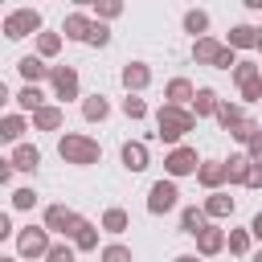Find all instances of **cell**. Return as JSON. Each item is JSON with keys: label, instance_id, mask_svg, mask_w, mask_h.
<instances>
[{"label": "cell", "instance_id": "9a60e30c", "mask_svg": "<svg viewBox=\"0 0 262 262\" xmlns=\"http://www.w3.org/2000/svg\"><path fill=\"white\" fill-rule=\"evenodd\" d=\"M262 37H258V29H250V25H237L233 33H229V49H250V45H258Z\"/></svg>", "mask_w": 262, "mask_h": 262}, {"label": "cell", "instance_id": "ee69618b", "mask_svg": "<svg viewBox=\"0 0 262 262\" xmlns=\"http://www.w3.org/2000/svg\"><path fill=\"white\" fill-rule=\"evenodd\" d=\"M0 262H16V258H0Z\"/></svg>", "mask_w": 262, "mask_h": 262}, {"label": "cell", "instance_id": "d6986e66", "mask_svg": "<svg viewBox=\"0 0 262 262\" xmlns=\"http://www.w3.org/2000/svg\"><path fill=\"white\" fill-rule=\"evenodd\" d=\"M168 98H172V106H180V102H188V98H196V90L184 82V78H176V82H168Z\"/></svg>", "mask_w": 262, "mask_h": 262}, {"label": "cell", "instance_id": "603a6c76", "mask_svg": "<svg viewBox=\"0 0 262 262\" xmlns=\"http://www.w3.org/2000/svg\"><path fill=\"white\" fill-rule=\"evenodd\" d=\"M102 229H106V233H123V229H127V213H123V209H106V213H102Z\"/></svg>", "mask_w": 262, "mask_h": 262}, {"label": "cell", "instance_id": "8d00e7d4", "mask_svg": "<svg viewBox=\"0 0 262 262\" xmlns=\"http://www.w3.org/2000/svg\"><path fill=\"white\" fill-rule=\"evenodd\" d=\"M246 188H262V164H258V160H254L250 172H246Z\"/></svg>", "mask_w": 262, "mask_h": 262}, {"label": "cell", "instance_id": "ab89813d", "mask_svg": "<svg viewBox=\"0 0 262 262\" xmlns=\"http://www.w3.org/2000/svg\"><path fill=\"white\" fill-rule=\"evenodd\" d=\"M106 41H111L106 25H94V33H90V45H106Z\"/></svg>", "mask_w": 262, "mask_h": 262}, {"label": "cell", "instance_id": "d6a6232c", "mask_svg": "<svg viewBox=\"0 0 262 262\" xmlns=\"http://www.w3.org/2000/svg\"><path fill=\"white\" fill-rule=\"evenodd\" d=\"M229 250H233V254H246V250H250V233H246V229H233V233H229Z\"/></svg>", "mask_w": 262, "mask_h": 262}, {"label": "cell", "instance_id": "ffe728a7", "mask_svg": "<svg viewBox=\"0 0 262 262\" xmlns=\"http://www.w3.org/2000/svg\"><path fill=\"white\" fill-rule=\"evenodd\" d=\"M180 225H184V233L196 237V233L205 229V209H184V213H180Z\"/></svg>", "mask_w": 262, "mask_h": 262}, {"label": "cell", "instance_id": "44dd1931", "mask_svg": "<svg viewBox=\"0 0 262 262\" xmlns=\"http://www.w3.org/2000/svg\"><path fill=\"white\" fill-rule=\"evenodd\" d=\"M106 111H111V106H106V98H102V94H94V98H86V102H82V115H86L90 123H94V119H106Z\"/></svg>", "mask_w": 262, "mask_h": 262}, {"label": "cell", "instance_id": "836d02e7", "mask_svg": "<svg viewBox=\"0 0 262 262\" xmlns=\"http://www.w3.org/2000/svg\"><path fill=\"white\" fill-rule=\"evenodd\" d=\"M102 262H131V250L127 246H106L102 250Z\"/></svg>", "mask_w": 262, "mask_h": 262}, {"label": "cell", "instance_id": "9c48e42d", "mask_svg": "<svg viewBox=\"0 0 262 262\" xmlns=\"http://www.w3.org/2000/svg\"><path fill=\"white\" fill-rule=\"evenodd\" d=\"M221 53H225V45H217L213 37H201V41L192 45V57H196V61H209V66H217Z\"/></svg>", "mask_w": 262, "mask_h": 262}, {"label": "cell", "instance_id": "5b68a950", "mask_svg": "<svg viewBox=\"0 0 262 262\" xmlns=\"http://www.w3.org/2000/svg\"><path fill=\"white\" fill-rule=\"evenodd\" d=\"M16 246H20V254L25 258H41V254H49L53 246H49V233L45 229H20V237H16Z\"/></svg>", "mask_w": 262, "mask_h": 262}, {"label": "cell", "instance_id": "7bdbcfd3", "mask_svg": "<svg viewBox=\"0 0 262 262\" xmlns=\"http://www.w3.org/2000/svg\"><path fill=\"white\" fill-rule=\"evenodd\" d=\"M176 262H196V258H192V254H180V258H176Z\"/></svg>", "mask_w": 262, "mask_h": 262}, {"label": "cell", "instance_id": "ac0fdd59", "mask_svg": "<svg viewBox=\"0 0 262 262\" xmlns=\"http://www.w3.org/2000/svg\"><path fill=\"white\" fill-rule=\"evenodd\" d=\"M205 213H209V217H225V213H233V196H225V192H213V196L205 201Z\"/></svg>", "mask_w": 262, "mask_h": 262}, {"label": "cell", "instance_id": "4dcf8cb0", "mask_svg": "<svg viewBox=\"0 0 262 262\" xmlns=\"http://www.w3.org/2000/svg\"><path fill=\"white\" fill-rule=\"evenodd\" d=\"M37 49H41L45 57H53V53L61 49V37H57V33H41V41H37Z\"/></svg>", "mask_w": 262, "mask_h": 262}, {"label": "cell", "instance_id": "484cf974", "mask_svg": "<svg viewBox=\"0 0 262 262\" xmlns=\"http://www.w3.org/2000/svg\"><path fill=\"white\" fill-rule=\"evenodd\" d=\"M250 164H254L250 156H233V160L225 164V172H229V180H242V184H246V172H250Z\"/></svg>", "mask_w": 262, "mask_h": 262}, {"label": "cell", "instance_id": "e575fe53", "mask_svg": "<svg viewBox=\"0 0 262 262\" xmlns=\"http://www.w3.org/2000/svg\"><path fill=\"white\" fill-rule=\"evenodd\" d=\"M33 201H37L33 188H16V192H12V205H16V209H33Z\"/></svg>", "mask_w": 262, "mask_h": 262}, {"label": "cell", "instance_id": "52a82bcc", "mask_svg": "<svg viewBox=\"0 0 262 262\" xmlns=\"http://www.w3.org/2000/svg\"><path fill=\"white\" fill-rule=\"evenodd\" d=\"M164 168H168L172 176H188V172H201V168H196V151H192V147H176V151L164 160Z\"/></svg>", "mask_w": 262, "mask_h": 262}, {"label": "cell", "instance_id": "2e32d148", "mask_svg": "<svg viewBox=\"0 0 262 262\" xmlns=\"http://www.w3.org/2000/svg\"><path fill=\"white\" fill-rule=\"evenodd\" d=\"M33 123H37L41 131H57V127H61V111H57V106H41V111H33Z\"/></svg>", "mask_w": 262, "mask_h": 262}, {"label": "cell", "instance_id": "4316f807", "mask_svg": "<svg viewBox=\"0 0 262 262\" xmlns=\"http://www.w3.org/2000/svg\"><path fill=\"white\" fill-rule=\"evenodd\" d=\"M74 246H78V250H94V246H98V233H94L90 221H82V229L74 233Z\"/></svg>", "mask_w": 262, "mask_h": 262}, {"label": "cell", "instance_id": "ba28073f", "mask_svg": "<svg viewBox=\"0 0 262 262\" xmlns=\"http://www.w3.org/2000/svg\"><path fill=\"white\" fill-rule=\"evenodd\" d=\"M49 78H53V90H57V98H74V94H78V74H74L70 66H57Z\"/></svg>", "mask_w": 262, "mask_h": 262}, {"label": "cell", "instance_id": "74e56055", "mask_svg": "<svg viewBox=\"0 0 262 262\" xmlns=\"http://www.w3.org/2000/svg\"><path fill=\"white\" fill-rule=\"evenodd\" d=\"M45 258H49V262H74V250H70V246H53Z\"/></svg>", "mask_w": 262, "mask_h": 262}, {"label": "cell", "instance_id": "f6af8a7d", "mask_svg": "<svg viewBox=\"0 0 262 262\" xmlns=\"http://www.w3.org/2000/svg\"><path fill=\"white\" fill-rule=\"evenodd\" d=\"M254 262H262V254H254Z\"/></svg>", "mask_w": 262, "mask_h": 262}, {"label": "cell", "instance_id": "60d3db41", "mask_svg": "<svg viewBox=\"0 0 262 262\" xmlns=\"http://www.w3.org/2000/svg\"><path fill=\"white\" fill-rule=\"evenodd\" d=\"M246 147H250V160H262V131H258V135H254Z\"/></svg>", "mask_w": 262, "mask_h": 262}, {"label": "cell", "instance_id": "277c9868", "mask_svg": "<svg viewBox=\"0 0 262 262\" xmlns=\"http://www.w3.org/2000/svg\"><path fill=\"white\" fill-rule=\"evenodd\" d=\"M176 196H180V192H176L172 180H156L151 192H147V209H151V213H168V209H176Z\"/></svg>", "mask_w": 262, "mask_h": 262}, {"label": "cell", "instance_id": "f546056e", "mask_svg": "<svg viewBox=\"0 0 262 262\" xmlns=\"http://www.w3.org/2000/svg\"><path fill=\"white\" fill-rule=\"evenodd\" d=\"M123 115H127V119H143V115H147V102L131 94V98H123Z\"/></svg>", "mask_w": 262, "mask_h": 262}, {"label": "cell", "instance_id": "8fae6325", "mask_svg": "<svg viewBox=\"0 0 262 262\" xmlns=\"http://www.w3.org/2000/svg\"><path fill=\"white\" fill-rule=\"evenodd\" d=\"M41 164V151L37 147H29V143H20L16 151H12V168H20V172H33Z\"/></svg>", "mask_w": 262, "mask_h": 262}, {"label": "cell", "instance_id": "7402d4cb", "mask_svg": "<svg viewBox=\"0 0 262 262\" xmlns=\"http://www.w3.org/2000/svg\"><path fill=\"white\" fill-rule=\"evenodd\" d=\"M217 119H221V123H225L229 131L246 123V119H242V106H233V102H221V106H217Z\"/></svg>", "mask_w": 262, "mask_h": 262}, {"label": "cell", "instance_id": "cb8c5ba5", "mask_svg": "<svg viewBox=\"0 0 262 262\" xmlns=\"http://www.w3.org/2000/svg\"><path fill=\"white\" fill-rule=\"evenodd\" d=\"M20 74L29 78V82H37V78H45V74H53L49 66H41L37 57H20Z\"/></svg>", "mask_w": 262, "mask_h": 262}, {"label": "cell", "instance_id": "e0dca14e", "mask_svg": "<svg viewBox=\"0 0 262 262\" xmlns=\"http://www.w3.org/2000/svg\"><path fill=\"white\" fill-rule=\"evenodd\" d=\"M90 33H94V25H90L86 16H70V20H66V37H74V41H90Z\"/></svg>", "mask_w": 262, "mask_h": 262}, {"label": "cell", "instance_id": "7c38bea8", "mask_svg": "<svg viewBox=\"0 0 262 262\" xmlns=\"http://www.w3.org/2000/svg\"><path fill=\"white\" fill-rule=\"evenodd\" d=\"M123 164H127L131 172H143V168H147V147H143V143H123Z\"/></svg>", "mask_w": 262, "mask_h": 262}, {"label": "cell", "instance_id": "5bb4252c", "mask_svg": "<svg viewBox=\"0 0 262 262\" xmlns=\"http://www.w3.org/2000/svg\"><path fill=\"white\" fill-rule=\"evenodd\" d=\"M196 242H201V254H217V250H221V246H225L229 237H225L221 229H213V225H205V229L196 233Z\"/></svg>", "mask_w": 262, "mask_h": 262}, {"label": "cell", "instance_id": "d4e9b609", "mask_svg": "<svg viewBox=\"0 0 262 262\" xmlns=\"http://www.w3.org/2000/svg\"><path fill=\"white\" fill-rule=\"evenodd\" d=\"M192 111H196V115H213V111H217V94H213V90H196Z\"/></svg>", "mask_w": 262, "mask_h": 262}, {"label": "cell", "instance_id": "8992f818", "mask_svg": "<svg viewBox=\"0 0 262 262\" xmlns=\"http://www.w3.org/2000/svg\"><path fill=\"white\" fill-rule=\"evenodd\" d=\"M41 25V16L33 12V8H16L8 20H4V37H25V33H33Z\"/></svg>", "mask_w": 262, "mask_h": 262}, {"label": "cell", "instance_id": "1f68e13d", "mask_svg": "<svg viewBox=\"0 0 262 262\" xmlns=\"http://www.w3.org/2000/svg\"><path fill=\"white\" fill-rule=\"evenodd\" d=\"M184 29H188V33H205V29H209V16H205V12H188V16H184Z\"/></svg>", "mask_w": 262, "mask_h": 262}, {"label": "cell", "instance_id": "d590c367", "mask_svg": "<svg viewBox=\"0 0 262 262\" xmlns=\"http://www.w3.org/2000/svg\"><path fill=\"white\" fill-rule=\"evenodd\" d=\"M242 94H246L250 102H258V98H262V78H250V82H242Z\"/></svg>", "mask_w": 262, "mask_h": 262}, {"label": "cell", "instance_id": "f1b7e54d", "mask_svg": "<svg viewBox=\"0 0 262 262\" xmlns=\"http://www.w3.org/2000/svg\"><path fill=\"white\" fill-rule=\"evenodd\" d=\"M16 102H20L25 111H41V90H37V86H25V90L16 94Z\"/></svg>", "mask_w": 262, "mask_h": 262}, {"label": "cell", "instance_id": "f35d334b", "mask_svg": "<svg viewBox=\"0 0 262 262\" xmlns=\"http://www.w3.org/2000/svg\"><path fill=\"white\" fill-rule=\"evenodd\" d=\"M233 78H237V82H250V78H258V66H250V61H242V66L233 70Z\"/></svg>", "mask_w": 262, "mask_h": 262}, {"label": "cell", "instance_id": "7a4b0ae2", "mask_svg": "<svg viewBox=\"0 0 262 262\" xmlns=\"http://www.w3.org/2000/svg\"><path fill=\"white\" fill-rule=\"evenodd\" d=\"M184 131H192V115H188L184 106H172V102H168V106L160 111V131H156V135L172 143V139H180Z\"/></svg>", "mask_w": 262, "mask_h": 262}, {"label": "cell", "instance_id": "b9f144b4", "mask_svg": "<svg viewBox=\"0 0 262 262\" xmlns=\"http://www.w3.org/2000/svg\"><path fill=\"white\" fill-rule=\"evenodd\" d=\"M250 229H254V233H258V237H262V213H258V217H254V225H250Z\"/></svg>", "mask_w": 262, "mask_h": 262}, {"label": "cell", "instance_id": "3957f363", "mask_svg": "<svg viewBox=\"0 0 262 262\" xmlns=\"http://www.w3.org/2000/svg\"><path fill=\"white\" fill-rule=\"evenodd\" d=\"M45 229H57V233H78L82 229V217L74 213V209H66V205H49V213H45Z\"/></svg>", "mask_w": 262, "mask_h": 262}, {"label": "cell", "instance_id": "30bf717a", "mask_svg": "<svg viewBox=\"0 0 262 262\" xmlns=\"http://www.w3.org/2000/svg\"><path fill=\"white\" fill-rule=\"evenodd\" d=\"M147 82H151V70H147V66H139V61H131V66L123 70V86H127V90H143Z\"/></svg>", "mask_w": 262, "mask_h": 262}, {"label": "cell", "instance_id": "4fadbf2b", "mask_svg": "<svg viewBox=\"0 0 262 262\" xmlns=\"http://www.w3.org/2000/svg\"><path fill=\"white\" fill-rule=\"evenodd\" d=\"M196 176H201V184H205V188H221V184L229 180L225 164H201V172H196Z\"/></svg>", "mask_w": 262, "mask_h": 262}, {"label": "cell", "instance_id": "83f0119b", "mask_svg": "<svg viewBox=\"0 0 262 262\" xmlns=\"http://www.w3.org/2000/svg\"><path fill=\"white\" fill-rule=\"evenodd\" d=\"M20 131H25V119H20V115H8V119L0 123V135H4L8 143H12V139H20Z\"/></svg>", "mask_w": 262, "mask_h": 262}, {"label": "cell", "instance_id": "bcb514c9", "mask_svg": "<svg viewBox=\"0 0 262 262\" xmlns=\"http://www.w3.org/2000/svg\"><path fill=\"white\" fill-rule=\"evenodd\" d=\"M258 45H262V41H258Z\"/></svg>", "mask_w": 262, "mask_h": 262}, {"label": "cell", "instance_id": "6da1fadb", "mask_svg": "<svg viewBox=\"0 0 262 262\" xmlns=\"http://www.w3.org/2000/svg\"><path fill=\"white\" fill-rule=\"evenodd\" d=\"M57 151H61V160L66 164H98V156H102V147L90 139V135H61V143H57Z\"/></svg>", "mask_w": 262, "mask_h": 262}]
</instances>
